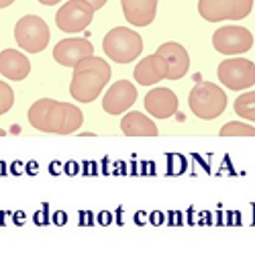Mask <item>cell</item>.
Segmentation results:
<instances>
[{"instance_id": "cell-5", "label": "cell", "mask_w": 255, "mask_h": 255, "mask_svg": "<svg viewBox=\"0 0 255 255\" xmlns=\"http://www.w3.org/2000/svg\"><path fill=\"white\" fill-rule=\"evenodd\" d=\"M14 39L16 45L27 53H41L51 39L49 25L37 14H27L16 23L14 27Z\"/></svg>"}, {"instance_id": "cell-22", "label": "cell", "mask_w": 255, "mask_h": 255, "mask_svg": "<svg viewBox=\"0 0 255 255\" xmlns=\"http://www.w3.org/2000/svg\"><path fill=\"white\" fill-rule=\"evenodd\" d=\"M39 2L43 4V6H53V4H59L61 0H39Z\"/></svg>"}, {"instance_id": "cell-6", "label": "cell", "mask_w": 255, "mask_h": 255, "mask_svg": "<svg viewBox=\"0 0 255 255\" xmlns=\"http://www.w3.org/2000/svg\"><path fill=\"white\" fill-rule=\"evenodd\" d=\"M219 80L229 90H235V92L247 90L255 84V63L245 57L233 55V57L221 61Z\"/></svg>"}, {"instance_id": "cell-24", "label": "cell", "mask_w": 255, "mask_h": 255, "mask_svg": "<svg viewBox=\"0 0 255 255\" xmlns=\"http://www.w3.org/2000/svg\"><path fill=\"white\" fill-rule=\"evenodd\" d=\"M2 135H6V131H4V129H0V137H2Z\"/></svg>"}, {"instance_id": "cell-21", "label": "cell", "mask_w": 255, "mask_h": 255, "mask_svg": "<svg viewBox=\"0 0 255 255\" xmlns=\"http://www.w3.org/2000/svg\"><path fill=\"white\" fill-rule=\"evenodd\" d=\"M82 2H86V4L96 12V10H100V8L106 4V0H82Z\"/></svg>"}, {"instance_id": "cell-23", "label": "cell", "mask_w": 255, "mask_h": 255, "mask_svg": "<svg viewBox=\"0 0 255 255\" xmlns=\"http://www.w3.org/2000/svg\"><path fill=\"white\" fill-rule=\"evenodd\" d=\"M12 2H14V0H0V10H2V8H8Z\"/></svg>"}, {"instance_id": "cell-13", "label": "cell", "mask_w": 255, "mask_h": 255, "mask_svg": "<svg viewBox=\"0 0 255 255\" xmlns=\"http://www.w3.org/2000/svg\"><path fill=\"white\" fill-rule=\"evenodd\" d=\"M157 53L165 59L167 63V78L165 80H180L188 74L190 70V55L186 51L184 45L176 43V41H167V43H163Z\"/></svg>"}, {"instance_id": "cell-11", "label": "cell", "mask_w": 255, "mask_h": 255, "mask_svg": "<svg viewBox=\"0 0 255 255\" xmlns=\"http://www.w3.org/2000/svg\"><path fill=\"white\" fill-rule=\"evenodd\" d=\"M145 111L149 113L153 119H169L178 113V96L174 90L169 88H151L149 92L145 94Z\"/></svg>"}, {"instance_id": "cell-2", "label": "cell", "mask_w": 255, "mask_h": 255, "mask_svg": "<svg viewBox=\"0 0 255 255\" xmlns=\"http://www.w3.org/2000/svg\"><path fill=\"white\" fill-rule=\"evenodd\" d=\"M111 80V66L102 57L90 55L74 66L70 94L76 102H94Z\"/></svg>"}, {"instance_id": "cell-15", "label": "cell", "mask_w": 255, "mask_h": 255, "mask_svg": "<svg viewBox=\"0 0 255 255\" xmlns=\"http://www.w3.org/2000/svg\"><path fill=\"white\" fill-rule=\"evenodd\" d=\"M121 131L127 137H157V125L153 119L139 111H127L121 119Z\"/></svg>"}, {"instance_id": "cell-14", "label": "cell", "mask_w": 255, "mask_h": 255, "mask_svg": "<svg viewBox=\"0 0 255 255\" xmlns=\"http://www.w3.org/2000/svg\"><path fill=\"white\" fill-rule=\"evenodd\" d=\"M135 80L141 86H155L161 80L167 78V63L159 53L147 55L145 59H141L135 68Z\"/></svg>"}, {"instance_id": "cell-8", "label": "cell", "mask_w": 255, "mask_h": 255, "mask_svg": "<svg viewBox=\"0 0 255 255\" xmlns=\"http://www.w3.org/2000/svg\"><path fill=\"white\" fill-rule=\"evenodd\" d=\"M92 20H94V10L86 2H82V0H70L55 14V23L59 31L70 35L86 31Z\"/></svg>"}, {"instance_id": "cell-18", "label": "cell", "mask_w": 255, "mask_h": 255, "mask_svg": "<svg viewBox=\"0 0 255 255\" xmlns=\"http://www.w3.org/2000/svg\"><path fill=\"white\" fill-rule=\"evenodd\" d=\"M233 109H235L237 117L255 123V90H249V92L239 94L237 100H235V104H233Z\"/></svg>"}, {"instance_id": "cell-4", "label": "cell", "mask_w": 255, "mask_h": 255, "mask_svg": "<svg viewBox=\"0 0 255 255\" xmlns=\"http://www.w3.org/2000/svg\"><path fill=\"white\" fill-rule=\"evenodd\" d=\"M188 104L192 115H196V119L212 121L221 117L227 109V94L221 86H215L212 82H202L190 90Z\"/></svg>"}, {"instance_id": "cell-19", "label": "cell", "mask_w": 255, "mask_h": 255, "mask_svg": "<svg viewBox=\"0 0 255 255\" xmlns=\"http://www.w3.org/2000/svg\"><path fill=\"white\" fill-rule=\"evenodd\" d=\"M221 135L223 137H255V127L241 123V121H233V123L223 125Z\"/></svg>"}, {"instance_id": "cell-17", "label": "cell", "mask_w": 255, "mask_h": 255, "mask_svg": "<svg viewBox=\"0 0 255 255\" xmlns=\"http://www.w3.org/2000/svg\"><path fill=\"white\" fill-rule=\"evenodd\" d=\"M198 12L208 23L237 18V0H198Z\"/></svg>"}, {"instance_id": "cell-1", "label": "cell", "mask_w": 255, "mask_h": 255, "mask_svg": "<svg viewBox=\"0 0 255 255\" xmlns=\"http://www.w3.org/2000/svg\"><path fill=\"white\" fill-rule=\"evenodd\" d=\"M29 123L39 133L72 135L82 127L84 115L76 104L59 102L53 98H41L33 102V106L29 109Z\"/></svg>"}, {"instance_id": "cell-9", "label": "cell", "mask_w": 255, "mask_h": 255, "mask_svg": "<svg viewBox=\"0 0 255 255\" xmlns=\"http://www.w3.org/2000/svg\"><path fill=\"white\" fill-rule=\"evenodd\" d=\"M137 86H133L129 80H119L106 90L102 98V109L109 115H125L137 102Z\"/></svg>"}, {"instance_id": "cell-3", "label": "cell", "mask_w": 255, "mask_h": 255, "mask_svg": "<svg viewBox=\"0 0 255 255\" xmlns=\"http://www.w3.org/2000/svg\"><path fill=\"white\" fill-rule=\"evenodd\" d=\"M102 49L115 63H131L143 53V39L129 27H115L106 33Z\"/></svg>"}, {"instance_id": "cell-10", "label": "cell", "mask_w": 255, "mask_h": 255, "mask_svg": "<svg viewBox=\"0 0 255 255\" xmlns=\"http://www.w3.org/2000/svg\"><path fill=\"white\" fill-rule=\"evenodd\" d=\"M94 53V47L88 39H63L53 47V59L59 63V66H66V68H74L82 59H86Z\"/></svg>"}, {"instance_id": "cell-12", "label": "cell", "mask_w": 255, "mask_h": 255, "mask_svg": "<svg viewBox=\"0 0 255 255\" xmlns=\"http://www.w3.org/2000/svg\"><path fill=\"white\" fill-rule=\"evenodd\" d=\"M159 0H121L125 20L133 27H149L157 14Z\"/></svg>"}, {"instance_id": "cell-20", "label": "cell", "mask_w": 255, "mask_h": 255, "mask_svg": "<svg viewBox=\"0 0 255 255\" xmlns=\"http://www.w3.org/2000/svg\"><path fill=\"white\" fill-rule=\"evenodd\" d=\"M14 104V90L8 86L6 82L0 80V117L6 115Z\"/></svg>"}, {"instance_id": "cell-7", "label": "cell", "mask_w": 255, "mask_h": 255, "mask_svg": "<svg viewBox=\"0 0 255 255\" xmlns=\"http://www.w3.org/2000/svg\"><path fill=\"white\" fill-rule=\"evenodd\" d=\"M212 47L223 55H241L253 47V35L245 27L227 25L212 35Z\"/></svg>"}, {"instance_id": "cell-16", "label": "cell", "mask_w": 255, "mask_h": 255, "mask_svg": "<svg viewBox=\"0 0 255 255\" xmlns=\"http://www.w3.org/2000/svg\"><path fill=\"white\" fill-rule=\"evenodd\" d=\"M0 74L8 80L20 82L31 74V61L25 53L16 49H4L0 51Z\"/></svg>"}]
</instances>
